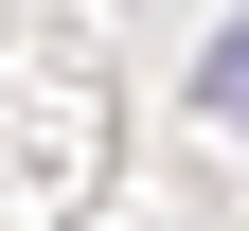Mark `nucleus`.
Returning a JSON list of instances; mask_svg holds the SVG:
<instances>
[{
	"label": "nucleus",
	"mask_w": 249,
	"mask_h": 231,
	"mask_svg": "<svg viewBox=\"0 0 249 231\" xmlns=\"http://www.w3.org/2000/svg\"><path fill=\"white\" fill-rule=\"evenodd\" d=\"M196 107H213V124H249V18H231L213 53H196Z\"/></svg>",
	"instance_id": "obj_1"
}]
</instances>
